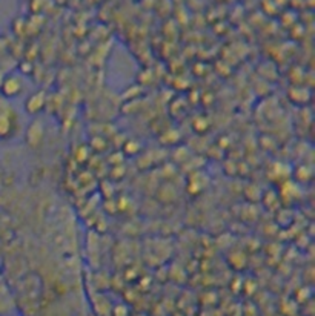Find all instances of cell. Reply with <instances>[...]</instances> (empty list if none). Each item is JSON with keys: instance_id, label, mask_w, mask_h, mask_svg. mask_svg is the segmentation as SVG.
Here are the masks:
<instances>
[{"instance_id": "6da1fadb", "label": "cell", "mask_w": 315, "mask_h": 316, "mask_svg": "<svg viewBox=\"0 0 315 316\" xmlns=\"http://www.w3.org/2000/svg\"><path fill=\"white\" fill-rule=\"evenodd\" d=\"M19 89H20V82L14 77L7 78V80L4 82V85H2V91H4L5 95H16L19 92Z\"/></svg>"}, {"instance_id": "7a4b0ae2", "label": "cell", "mask_w": 315, "mask_h": 316, "mask_svg": "<svg viewBox=\"0 0 315 316\" xmlns=\"http://www.w3.org/2000/svg\"><path fill=\"white\" fill-rule=\"evenodd\" d=\"M11 129V118L7 111H0V137H5Z\"/></svg>"}]
</instances>
